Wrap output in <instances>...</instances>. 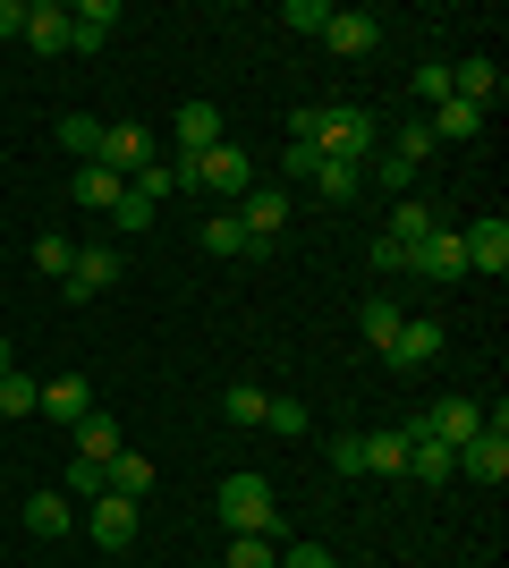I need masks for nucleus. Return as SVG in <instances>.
Listing matches in <instances>:
<instances>
[{
    "instance_id": "obj_7",
    "label": "nucleus",
    "mask_w": 509,
    "mask_h": 568,
    "mask_svg": "<svg viewBox=\"0 0 509 568\" xmlns=\"http://www.w3.org/2000/svg\"><path fill=\"white\" fill-rule=\"evenodd\" d=\"M111 179H136V170L153 162V128H136V119H120V128H102V153H94Z\"/></svg>"
},
{
    "instance_id": "obj_29",
    "label": "nucleus",
    "mask_w": 509,
    "mask_h": 568,
    "mask_svg": "<svg viewBox=\"0 0 509 568\" xmlns=\"http://www.w3.org/2000/svg\"><path fill=\"white\" fill-rule=\"evenodd\" d=\"M434 230H441V221H434V204H425V195H408V204L390 213V230H383V237H399V246H408V255H416V246H425V237H434Z\"/></svg>"
},
{
    "instance_id": "obj_44",
    "label": "nucleus",
    "mask_w": 509,
    "mask_h": 568,
    "mask_svg": "<svg viewBox=\"0 0 509 568\" xmlns=\"http://www.w3.org/2000/svg\"><path fill=\"white\" fill-rule=\"evenodd\" d=\"M281 568H339V560L323 544H289V551H281Z\"/></svg>"
},
{
    "instance_id": "obj_1",
    "label": "nucleus",
    "mask_w": 509,
    "mask_h": 568,
    "mask_svg": "<svg viewBox=\"0 0 509 568\" xmlns=\"http://www.w3.org/2000/svg\"><path fill=\"white\" fill-rule=\"evenodd\" d=\"M179 187H204V195H221V213L238 204L246 187H255V162H246L238 144L221 136L213 153H179Z\"/></svg>"
},
{
    "instance_id": "obj_43",
    "label": "nucleus",
    "mask_w": 509,
    "mask_h": 568,
    "mask_svg": "<svg viewBox=\"0 0 509 568\" xmlns=\"http://www.w3.org/2000/svg\"><path fill=\"white\" fill-rule=\"evenodd\" d=\"M365 255H374V272H408V246H399V237H374Z\"/></svg>"
},
{
    "instance_id": "obj_37",
    "label": "nucleus",
    "mask_w": 509,
    "mask_h": 568,
    "mask_svg": "<svg viewBox=\"0 0 509 568\" xmlns=\"http://www.w3.org/2000/svg\"><path fill=\"white\" fill-rule=\"evenodd\" d=\"M281 26H289V34H323V26H332V0H289Z\"/></svg>"
},
{
    "instance_id": "obj_47",
    "label": "nucleus",
    "mask_w": 509,
    "mask_h": 568,
    "mask_svg": "<svg viewBox=\"0 0 509 568\" xmlns=\"http://www.w3.org/2000/svg\"><path fill=\"white\" fill-rule=\"evenodd\" d=\"M26 34V0H0V43H18Z\"/></svg>"
},
{
    "instance_id": "obj_22",
    "label": "nucleus",
    "mask_w": 509,
    "mask_h": 568,
    "mask_svg": "<svg viewBox=\"0 0 509 568\" xmlns=\"http://www.w3.org/2000/svg\"><path fill=\"white\" fill-rule=\"evenodd\" d=\"M450 94L492 111V102H501V69H492V60H459V69H450Z\"/></svg>"
},
{
    "instance_id": "obj_36",
    "label": "nucleus",
    "mask_w": 509,
    "mask_h": 568,
    "mask_svg": "<svg viewBox=\"0 0 509 568\" xmlns=\"http://www.w3.org/2000/svg\"><path fill=\"white\" fill-rule=\"evenodd\" d=\"M128 187L145 195V204H162V195H179V162H145L136 179H128Z\"/></svg>"
},
{
    "instance_id": "obj_20",
    "label": "nucleus",
    "mask_w": 509,
    "mask_h": 568,
    "mask_svg": "<svg viewBox=\"0 0 509 568\" xmlns=\"http://www.w3.org/2000/svg\"><path fill=\"white\" fill-rule=\"evenodd\" d=\"M18 518H26V535H43V544H60V535L77 526V509H69V493H34V500L18 509Z\"/></svg>"
},
{
    "instance_id": "obj_33",
    "label": "nucleus",
    "mask_w": 509,
    "mask_h": 568,
    "mask_svg": "<svg viewBox=\"0 0 509 568\" xmlns=\"http://www.w3.org/2000/svg\"><path fill=\"white\" fill-rule=\"evenodd\" d=\"M69 263H77V237H60V230L34 237V272H43V281H69Z\"/></svg>"
},
{
    "instance_id": "obj_48",
    "label": "nucleus",
    "mask_w": 509,
    "mask_h": 568,
    "mask_svg": "<svg viewBox=\"0 0 509 568\" xmlns=\"http://www.w3.org/2000/svg\"><path fill=\"white\" fill-rule=\"evenodd\" d=\"M0 374H18V348H9V339H0Z\"/></svg>"
},
{
    "instance_id": "obj_9",
    "label": "nucleus",
    "mask_w": 509,
    "mask_h": 568,
    "mask_svg": "<svg viewBox=\"0 0 509 568\" xmlns=\"http://www.w3.org/2000/svg\"><path fill=\"white\" fill-rule=\"evenodd\" d=\"M34 60H60L69 51V0H26V34H18Z\"/></svg>"
},
{
    "instance_id": "obj_46",
    "label": "nucleus",
    "mask_w": 509,
    "mask_h": 568,
    "mask_svg": "<svg viewBox=\"0 0 509 568\" xmlns=\"http://www.w3.org/2000/svg\"><path fill=\"white\" fill-rule=\"evenodd\" d=\"M332 467H339V475H365V458H357V433H339V442H332Z\"/></svg>"
},
{
    "instance_id": "obj_2",
    "label": "nucleus",
    "mask_w": 509,
    "mask_h": 568,
    "mask_svg": "<svg viewBox=\"0 0 509 568\" xmlns=\"http://www.w3.org/2000/svg\"><path fill=\"white\" fill-rule=\"evenodd\" d=\"M221 526L230 535H272L281 544V500L264 475H221Z\"/></svg>"
},
{
    "instance_id": "obj_13",
    "label": "nucleus",
    "mask_w": 509,
    "mask_h": 568,
    "mask_svg": "<svg viewBox=\"0 0 509 568\" xmlns=\"http://www.w3.org/2000/svg\"><path fill=\"white\" fill-rule=\"evenodd\" d=\"M120 18H128L120 0H69V51H102Z\"/></svg>"
},
{
    "instance_id": "obj_45",
    "label": "nucleus",
    "mask_w": 509,
    "mask_h": 568,
    "mask_svg": "<svg viewBox=\"0 0 509 568\" xmlns=\"http://www.w3.org/2000/svg\"><path fill=\"white\" fill-rule=\"evenodd\" d=\"M315 170H323V153L306 136H289V179H315Z\"/></svg>"
},
{
    "instance_id": "obj_42",
    "label": "nucleus",
    "mask_w": 509,
    "mask_h": 568,
    "mask_svg": "<svg viewBox=\"0 0 509 568\" xmlns=\"http://www.w3.org/2000/svg\"><path fill=\"white\" fill-rule=\"evenodd\" d=\"M111 221H120V230H145V221H153V204H145V195H136V187H128L120 204H111Z\"/></svg>"
},
{
    "instance_id": "obj_5",
    "label": "nucleus",
    "mask_w": 509,
    "mask_h": 568,
    "mask_svg": "<svg viewBox=\"0 0 509 568\" xmlns=\"http://www.w3.org/2000/svg\"><path fill=\"white\" fill-rule=\"evenodd\" d=\"M416 433H425V442H441V450H459V442H476V433H485V407L450 390V399H434L425 416H416Z\"/></svg>"
},
{
    "instance_id": "obj_17",
    "label": "nucleus",
    "mask_w": 509,
    "mask_h": 568,
    "mask_svg": "<svg viewBox=\"0 0 509 568\" xmlns=\"http://www.w3.org/2000/svg\"><path fill=\"white\" fill-rule=\"evenodd\" d=\"M357 458H365V475H408V425L357 433Z\"/></svg>"
},
{
    "instance_id": "obj_25",
    "label": "nucleus",
    "mask_w": 509,
    "mask_h": 568,
    "mask_svg": "<svg viewBox=\"0 0 509 568\" xmlns=\"http://www.w3.org/2000/svg\"><path fill=\"white\" fill-rule=\"evenodd\" d=\"M120 450H128V442H120V416H102V407H94V416L77 425V458H94V467H111Z\"/></svg>"
},
{
    "instance_id": "obj_14",
    "label": "nucleus",
    "mask_w": 509,
    "mask_h": 568,
    "mask_svg": "<svg viewBox=\"0 0 509 568\" xmlns=\"http://www.w3.org/2000/svg\"><path fill=\"white\" fill-rule=\"evenodd\" d=\"M408 272H425V281H441V288L467 281V246H459V230H434V237L408 255Z\"/></svg>"
},
{
    "instance_id": "obj_32",
    "label": "nucleus",
    "mask_w": 509,
    "mask_h": 568,
    "mask_svg": "<svg viewBox=\"0 0 509 568\" xmlns=\"http://www.w3.org/2000/svg\"><path fill=\"white\" fill-rule=\"evenodd\" d=\"M221 568H281V544H272V535H230Z\"/></svg>"
},
{
    "instance_id": "obj_35",
    "label": "nucleus",
    "mask_w": 509,
    "mask_h": 568,
    "mask_svg": "<svg viewBox=\"0 0 509 568\" xmlns=\"http://www.w3.org/2000/svg\"><path fill=\"white\" fill-rule=\"evenodd\" d=\"M390 153H399V162H408V170H425V162H434V153H441V144H434V128H425V119H408Z\"/></svg>"
},
{
    "instance_id": "obj_26",
    "label": "nucleus",
    "mask_w": 509,
    "mask_h": 568,
    "mask_svg": "<svg viewBox=\"0 0 509 568\" xmlns=\"http://www.w3.org/2000/svg\"><path fill=\"white\" fill-rule=\"evenodd\" d=\"M69 195H77V204H85V213H111V204H120V195H128V179H111V170H102V162H85V170H77V179H69Z\"/></svg>"
},
{
    "instance_id": "obj_8",
    "label": "nucleus",
    "mask_w": 509,
    "mask_h": 568,
    "mask_svg": "<svg viewBox=\"0 0 509 568\" xmlns=\"http://www.w3.org/2000/svg\"><path fill=\"white\" fill-rule=\"evenodd\" d=\"M230 213H238V221H246V237H255V255H264L272 237L289 230V195H281V187H246V195H238V204H230Z\"/></svg>"
},
{
    "instance_id": "obj_21",
    "label": "nucleus",
    "mask_w": 509,
    "mask_h": 568,
    "mask_svg": "<svg viewBox=\"0 0 509 568\" xmlns=\"http://www.w3.org/2000/svg\"><path fill=\"white\" fill-rule=\"evenodd\" d=\"M170 128H179V153H213V144H221V111H213V102H179Z\"/></svg>"
},
{
    "instance_id": "obj_27",
    "label": "nucleus",
    "mask_w": 509,
    "mask_h": 568,
    "mask_svg": "<svg viewBox=\"0 0 509 568\" xmlns=\"http://www.w3.org/2000/svg\"><path fill=\"white\" fill-rule=\"evenodd\" d=\"M102 493H120V500H145V493H153V458L120 450L111 467H102Z\"/></svg>"
},
{
    "instance_id": "obj_10",
    "label": "nucleus",
    "mask_w": 509,
    "mask_h": 568,
    "mask_svg": "<svg viewBox=\"0 0 509 568\" xmlns=\"http://www.w3.org/2000/svg\"><path fill=\"white\" fill-rule=\"evenodd\" d=\"M459 246H467V272H485V281H501V272H509V221L501 213H492V221H467Z\"/></svg>"
},
{
    "instance_id": "obj_16",
    "label": "nucleus",
    "mask_w": 509,
    "mask_h": 568,
    "mask_svg": "<svg viewBox=\"0 0 509 568\" xmlns=\"http://www.w3.org/2000/svg\"><path fill=\"white\" fill-rule=\"evenodd\" d=\"M43 416L51 425H85V416H94V390H85V374H60V382H43Z\"/></svg>"
},
{
    "instance_id": "obj_28",
    "label": "nucleus",
    "mask_w": 509,
    "mask_h": 568,
    "mask_svg": "<svg viewBox=\"0 0 509 568\" xmlns=\"http://www.w3.org/2000/svg\"><path fill=\"white\" fill-rule=\"evenodd\" d=\"M399 323H408V314H399V297H365V306H357L365 348H390V339H399Z\"/></svg>"
},
{
    "instance_id": "obj_12",
    "label": "nucleus",
    "mask_w": 509,
    "mask_h": 568,
    "mask_svg": "<svg viewBox=\"0 0 509 568\" xmlns=\"http://www.w3.org/2000/svg\"><path fill=\"white\" fill-rule=\"evenodd\" d=\"M323 43H332L339 60H365V51H383V18H374V9H332Z\"/></svg>"
},
{
    "instance_id": "obj_19",
    "label": "nucleus",
    "mask_w": 509,
    "mask_h": 568,
    "mask_svg": "<svg viewBox=\"0 0 509 568\" xmlns=\"http://www.w3.org/2000/svg\"><path fill=\"white\" fill-rule=\"evenodd\" d=\"M264 382H230V390H221V425L230 433H264Z\"/></svg>"
},
{
    "instance_id": "obj_11",
    "label": "nucleus",
    "mask_w": 509,
    "mask_h": 568,
    "mask_svg": "<svg viewBox=\"0 0 509 568\" xmlns=\"http://www.w3.org/2000/svg\"><path fill=\"white\" fill-rule=\"evenodd\" d=\"M85 535H94L102 551H128V544H136V500H120V493L85 500Z\"/></svg>"
},
{
    "instance_id": "obj_40",
    "label": "nucleus",
    "mask_w": 509,
    "mask_h": 568,
    "mask_svg": "<svg viewBox=\"0 0 509 568\" xmlns=\"http://www.w3.org/2000/svg\"><path fill=\"white\" fill-rule=\"evenodd\" d=\"M374 179H383V187L399 195V204H408V195H416V170L399 162V153H383V162H374Z\"/></svg>"
},
{
    "instance_id": "obj_6",
    "label": "nucleus",
    "mask_w": 509,
    "mask_h": 568,
    "mask_svg": "<svg viewBox=\"0 0 509 568\" xmlns=\"http://www.w3.org/2000/svg\"><path fill=\"white\" fill-rule=\"evenodd\" d=\"M120 246H77V263H69V281H60V297H77V306H85V297H102V288H120Z\"/></svg>"
},
{
    "instance_id": "obj_38",
    "label": "nucleus",
    "mask_w": 509,
    "mask_h": 568,
    "mask_svg": "<svg viewBox=\"0 0 509 568\" xmlns=\"http://www.w3.org/2000/svg\"><path fill=\"white\" fill-rule=\"evenodd\" d=\"M264 433H306V399H289V390L264 399Z\"/></svg>"
},
{
    "instance_id": "obj_39",
    "label": "nucleus",
    "mask_w": 509,
    "mask_h": 568,
    "mask_svg": "<svg viewBox=\"0 0 509 568\" xmlns=\"http://www.w3.org/2000/svg\"><path fill=\"white\" fill-rule=\"evenodd\" d=\"M416 94H425V111L450 102V60H416Z\"/></svg>"
},
{
    "instance_id": "obj_4",
    "label": "nucleus",
    "mask_w": 509,
    "mask_h": 568,
    "mask_svg": "<svg viewBox=\"0 0 509 568\" xmlns=\"http://www.w3.org/2000/svg\"><path fill=\"white\" fill-rule=\"evenodd\" d=\"M459 475H476V484H501V475H509V407H492L485 433L459 442Z\"/></svg>"
},
{
    "instance_id": "obj_18",
    "label": "nucleus",
    "mask_w": 509,
    "mask_h": 568,
    "mask_svg": "<svg viewBox=\"0 0 509 568\" xmlns=\"http://www.w3.org/2000/svg\"><path fill=\"white\" fill-rule=\"evenodd\" d=\"M195 246H204L213 263H238V255H255V237H246V221H238V213H213L204 230H195Z\"/></svg>"
},
{
    "instance_id": "obj_15",
    "label": "nucleus",
    "mask_w": 509,
    "mask_h": 568,
    "mask_svg": "<svg viewBox=\"0 0 509 568\" xmlns=\"http://www.w3.org/2000/svg\"><path fill=\"white\" fill-rule=\"evenodd\" d=\"M390 365H399V374H416V365H434V356H441V323H434V314H416V323H399V339H390Z\"/></svg>"
},
{
    "instance_id": "obj_34",
    "label": "nucleus",
    "mask_w": 509,
    "mask_h": 568,
    "mask_svg": "<svg viewBox=\"0 0 509 568\" xmlns=\"http://www.w3.org/2000/svg\"><path fill=\"white\" fill-rule=\"evenodd\" d=\"M43 407V382L34 374H0V416H34Z\"/></svg>"
},
{
    "instance_id": "obj_24",
    "label": "nucleus",
    "mask_w": 509,
    "mask_h": 568,
    "mask_svg": "<svg viewBox=\"0 0 509 568\" xmlns=\"http://www.w3.org/2000/svg\"><path fill=\"white\" fill-rule=\"evenodd\" d=\"M408 475L416 484H450V475H459V450H441V442H425V433L408 425Z\"/></svg>"
},
{
    "instance_id": "obj_41",
    "label": "nucleus",
    "mask_w": 509,
    "mask_h": 568,
    "mask_svg": "<svg viewBox=\"0 0 509 568\" xmlns=\"http://www.w3.org/2000/svg\"><path fill=\"white\" fill-rule=\"evenodd\" d=\"M69 500H102V467L94 458H69Z\"/></svg>"
},
{
    "instance_id": "obj_23",
    "label": "nucleus",
    "mask_w": 509,
    "mask_h": 568,
    "mask_svg": "<svg viewBox=\"0 0 509 568\" xmlns=\"http://www.w3.org/2000/svg\"><path fill=\"white\" fill-rule=\"evenodd\" d=\"M425 128H434V144H476V128H485V111H476V102H434V119H425Z\"/></svg>"
},
{
    "instance_id": "obj_31",
    "label": "nucleus",
    "mask_w": 509,
    "mask_h": 568,
    "mask_svg": "<svg viewBox=\"0 0 509 568\" xmlns=\"http://www.w3.org/2000/svg\"><path fill=\"white\" fill-rule=\"evenodd\" d=\"M102 128H111V119H94V111H69V119H60V144H69L77 162H94V153H102Z\"/></svg>"
},
{
    "instance_id": "obj_30",
    "label": "nucleus",
    "mask_w": 509,
    "mask_h": 568,
    "mask_svg": "<svg viewBox=\"0 0 509 568\" xmlns=\"http://www.w3.org/2000/svg\"><path fill=\"white\" fill-rule=\"evenodd\" d=\"M306 187L323 195V204H357V187H365V162H323Z\"/></svg>"
},
{
    "instance_id": "obj_3",
    "label": "nucleus",
    "mask_w": 509,
    "mask_h": 568,
    "mask_svg": "<svg viewBox=\"0 0 509 568\" xmlns=\"http://www.w3.org/2000/svg\"><path fill=\"white\" fill-rule=\"evenodd\" d=\"M374 144H383L374 111H357V102H339V111H315V153H323V162H365Z\"/></svg>"
}]
</instances>
